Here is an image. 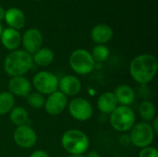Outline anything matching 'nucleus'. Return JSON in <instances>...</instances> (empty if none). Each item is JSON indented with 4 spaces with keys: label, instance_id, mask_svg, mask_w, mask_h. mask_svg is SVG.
I'll return each mask as SVG.
<instances>
[{
    "label": "nucleus",
    "instance_id": "nucleus-1",
    "mask_svg": "<svg viewBox=\"0 0 158 157\" xmlns=\"http://www.w3.org/2000/svg\"><path fill=\"white\" fill-rule=\"evenodd\" d=\"M157 59L150 54L137 56L131 60L130 65V73L132 79L140 84H146L152 81L157 73Z\"/></svg>",
    "mask_w": 158,
    "mask_h": 157
},
{
    "label": "nucleus",
    "instance_id": "nucleus-2",
    "mask_svg": "<svg viewBox=\"0 0 158 157\" xmlns=\"http://www.w3.org/2000/svg\"><path fill=\"white\" fill-rule=\"evenodd\" d=\"M33 66L32 56L24 50H14L9 53L4 62L6 73L11 77L23 76L28 73Z\"/></svg>",
    "mask_w": 158,
    "mask_h": 157
},
{
    "label": "nucleus",
    "instance_id": "nucleus-3",
    "mask_svg": "<svg viewBox=\"0 0 158 157\" xmlns=\"http://www.w3.org/2000/svg\"><path fill=\"white\" fill-rule=\"evenodd\" d=\"M62 147L70 155H83L87 152L90 146V141L88 136L80 130H69L61 138Z\"/></svg>",
    "mask_w": 158,
    "mask_h": 157
},
{
    "label": "nucleus",
    "instance_id": "nucleus-4",
    "mask_svg": "<svg viewBox=\"0 0 158 157\" xmlns=\"http://www.w3.org/2000/svg\"><path fill=\"white\" fill-rule=\"evenodd\" d=\"M109 122L111 127L119 132H126L131 130L136 122L135 114L130 106L118 105L111 114Z\"/></svg>",
    "mask_w": 158,
    "mask_h": 157
},
{
    "label": "nucleus",
    "instance_id": "nucleus-5",
    "mask_svg": "<svg viewBox=\"0 0 158 157\" xmlns=\"http://www.w3.org/2000/svg\"><path fill=\"white\" fill-rule=\"evenodd\" d=\"M69 66L78 75H88L95 67L91 53L85 49H77L73 51L69 56Z\"/></svg>",
    "mask_w": 158,
    "mask_h": 157
},
{
    "label": "nucleus",
    "instance_id": "nucleus-6",
    "mask_svg": "<svg viewBox=\"0 0 158 157\" xmlns=\"http://www.w3.org/2000/svg\"><path fill=\"white\" fill-rule=\"evenodd\" d=\"M156 133L154 132L150 123L147 122H139L135 123L134 126L131 130L130 140L131 143L138 147V148H144L147 146H151L152 143L154 142Z\"/></svg>",
    "mask_w": 158,
    "mask_h": 157
},
{
    "label": "nucleus",
    "instance_id": "nucleus-7",
    "mask_svg": "<svg viewBox=\"0 0 158 157\" xmlns=\"http://www.w3.org/2000/svg\"><path fill=\"white\" fill-rule=\"evenodd\" d=\"M58 78L52 72L49 71H39L32 79V85L35 90L44 95H49L58 89Z\"/></svg>",
    "mask_w": 158,
    "mask_h": 157
},
{
    "label": "nucleus",
    "instance_id": "nucleus-8",
    "mask_svg": "<svg viewBox=\"0 0 158 157\" xmlns=\"http://www.w3.org/2000/svg\"><path fill=\"white\" fill-rule=\"evenodd\" d=\"M68 105L70 116L78 121H87L93 116V105L88 100L82 97L72 99Z\"/></svg>",
    "mask_w": 158,
    "mask_h": 157
},
{
    "label": "nucleus",
    "instance_id": "nucleus-9",
    "mask_svg": "<svg viewBox=\"0 0 158 157\" xmlns=\"http://www.w3.org/2000/svg\"><path fill=\"white\" fill-rule=\"evenodd\" d=\"M13 140L19 147L29 149L35 145L37 142V134L31 127L28 125H22L15 129Z\"/></svg>",
    "mask_w": 158,
    "mask_h": 157
},
{
    "label": "nucleus",
    "instance_id": "nucleus-10",
    "mask_svg": "<svg viewBox=\"0 0 158 157\" xmlns=\"http://www.w3.org/2000/svg\"><path fill=\"white\" fill-rule=\"evenodd\" d=\"M68 97L58 90L47 96L44 101V109L47 114L51 116H57L61 114L68 106Z\"/></svg>",
    "mask_w": 158,
    "mask_h": 157
},
{
    "label": "nucleus",
    "instance_id": "nucleus-11",
    "mask_svg": "<svg viewBox=\"0 0 158 157\" xmlns=\"http://www.w3.org/2000/svg\"><path fill=\"white\" fill-rule=\"evenodd\" d=\"M21 43L24 48V51H26L30 55H33L40 48H42V44H43L42 32L35 28L28 29L21 36Z\"/></svg>",
    "mask_w": 158,
    "mask_h": 157
},
{
    "label": "nucleus",
    "instance_id": "nucleus-12",
    "mask_svg": "<svg viewBox=\"0 0 158 157\" xmlns=\"http://www.w3.org/2000/svg\"><path fill=\"white\" fill-rule=\"evenodd\" d=\"M8 92L13 96L26 97L31 93V83L24 76L11 77L7 84Z\"/></svg>",
    "mask_w": 158,
    "mask_h": 157
},
{
    "label": "nucleus",
    "instance_id": "nucleus-13",
    "mask_svg": "<svg viewBox=\"0 0 158 157\" xmlns=\"http://www.w3.org/2000/svg\"><path fill=\"white\" fill-rule=\"evenodd\" d=\"M58 91L68 96H75L81 90V82L73 75H66L58 81Z\"/></svg>",
    "mask_w": 158,
    "mask_h": 157
},
{
    "label": "nucleus",
    "instance_id": "nucleus-14",
    "mask_svg": "<svg viewBox=\"0 0 158 157\" xmlns=\"http://www.w3.org/2000/svg\"><path fill=\"white\" fill-rule=\"evenodd\" d=\"M0 40L3 46L10 51L17 50L18 47L21 44V35L19 31L12 28L4 29Z\"/></svg>",
    "mask_w": 158,
    "mask_h": 157
},
{
    "label": "nucleus",
    "instance_id": "nucleus-15",
    "mask_svg": "<svg viewBox=\"0 0 158 157\" xmlns=\"http://www.w3.org/2000/svg\"><path fill=\"white\" fill-rule=\"evenodd\" d=\"M114 31L107 24H97L91 31V38L97 44H105L113 37Z\"/></svg>",
    "mask_w": 158,
    "mask_h": 157
},
{
    "label": "nucleus",
    "instance_id": "nucleus-16",
    "mask_svg": "<svg viewBox=\"0 0 158 157\" xmlns=\"http://www.w3.org/2000/svg\"><path fill=\"white\" fill-rule=\"evenodd\" d=\"M97 107L103 114L110 115L118 106V103L113 92H106L97 99Z\"/></svg>",
    "mask_w": 158,
    "mask_h": 157
},
{
    "label": "nucleus",
    "instance_id": "nucleus-17",
    "mask_svg": "<svg viewBox=\"0 0 158 157\" xmlns=\"http://www.w3.org/2000/svg\"><path fill=\"white\" fill-rule=\"evenodd\" d=\"M4 19L9 28L15 29L17 31L22 29L25 25V15L19 8L17 7H11L7 9L6 11Z\"/></svg>",
    "mask_w": 158,
    "mask_h": 157
},
{
    "label": "nucleus",
    "instance_id": "nucleus-18",
    "mask_svg": "<svg viewBox=\"0 0 158 157\" xmlns=\"http://www.w3.org/2000/svg\"><path fill=\"white\" fill-rule=\"evenodd\" d=\"M114 94L117 98L118 105L130 106V105H131L135 100L134 90L127 84L118 85L116 88Z\"/></svg>",
    "mask_w": 158,
    "mask_h": 157
},
{
    "label": "nucleus",
    "instance_id": "nucleus-19",
    "mask_svg": "<svg viewBox=\"0 0 158 157\" xmlns=\"http://www.w3.org/2000/svg\"><path fill=\"white\" fill-rule=\"evenodd\" d=\"M31 56H32L33 64L35 63L36 65H38L40 67H47L55 59L54 52L50 48H47V47L40 48Z\"/></svg>",
    "mask_w": 158,
    "mask_h": 157
},
{
    "label": "nucleus",
    "instance_id": "nucleus-20",
    "mask_svg": "<svg viewBox=\"0 0 158 157\" xmlns=\"http://www.w3.org/2000/svg\"><path fill=\"white\" fill-rule=\"evenodd\" d=\"M139 113L143 122L150 123L155 118H156V108L153 102L143 101L139 107Z\"/></svg>",
    "mask_w": 158,
    "mask_h": 157
},
{
    "label": "nucleus",
    "instance_id": "nucleus-21",
    "mask_svg": "<svg viewBox=\"0 0 158 157\" xmlns=\"http://www.w3.org/2000/svg\"><path fill=\"white\" fill-rule=\"evenodd\" d=\"M9 118L11 122L17 127L26 125L29 119L28 111L22 106H14V108L9 112Z\"/></svg>",
    "mask_w": 158,
    "mask_h": 157
},
{
    "label": "nucleus",
    "instance_id": "nucleus-22",
    "mask_svg": "<svg viewBox=\"0 0 158 157\" xmlns=\"http://www.w3.org/2000/svg\"><path fill=\"white\" fill-rule=\"evenodd\" d=\"M15 106V96L9 92L0 93V116L9 114Z\"/></svg>",
    "mask_w": 158,
    "mask_h": 157
},
{
    "label": "nucleus",
    "instance_id": "nucleus-23",
    "mask_svg": "<svg viewBox=\"0 0 158 157\" xmlns=\"http://www.w3.org/2000/svg\"><path fill=\"white\" fill-rule=\"evenodd\" d=\"M93 59L94 60V62H98V63H103L105 61H106L109 57L110 55V51L109 48L105 45V44H97L96 46L94 47L92 53H91Z\"/></svg>",
    "mask_w": 158,
    "mask_h": 157
},
{
    "label": "nucleus",
    "instance_id": "nucleus-24",
    "mask_svg": "<svg viewBox=\"0 0 158 157\" xmlns=\"http://www.w3.org/2000/svg\"><path fill=\"white\" fill-rule=\"evenodd\" d=\"M26 99H27L28 105H29L31 107L34 108V109L42 108V107H44V105L45 98L44 97L43 94L39 93L38 92L30 93L26 96Z\"/></svg>",
    "mask_w": 158,
    "mask_h": 157
},
{
    "label": "nucleus",
    "instance_id": "nucleus-25",
    "mask_svg": "<svg viewBox=\"0 0 158 157\" xmlns=\"http://www.w3.org/2000/svg\"><path fill=\"white\" fill-rule=\"evenodd\" d=\"M139 157H158L157 149L153 146L144 147L140 151Z\"/></svg>",
    "mask_w": 158,
    "mask_h": 157
},
{
    "label": "nucleus",
    "instance_id": "nucleus-26",
    "mask_svg": "<svg viewBox=\"0 0 158 157\" xmlns=\"http://www.w3.org/2000/svg\"><path fill=\"white\" fill-rule=\"evenodd\" d=\"M30 157H50V155L44 152V151H42V150H36V151H33Z\"/></svg>",
    "mask_w": 158,
    "mask_h": 157
},
{
    "label": "nucleus",
    "instance_id": "nucleus-27",
    "mask_svg": "<svg viewBox=\"0 0 158 157\" xmlns=\"http://www.w3.org/2000/svg\"><path fill=\"white\" fill-rule=\"evenodd\" d=\"M151 127H152V129H153V130H154V132L156 134L158 132V118H155L152 121H151Z\"/></svg>",
    "mask_w": 158,
    "mask_h": 157
},
{
    "label": "nucleus",
    "instance_id": "nucleus-28",
    "mask_svg": "<svg viewBox=\"0 0 158 157\" xmlns=\"http://www.w3.org/2000/svg\"><path fill=\"white\" fill-rule=\"evenodd\" d=\"M5 14H6V10L0 6V21H2L5 19Z\"/></svg>",
    "mask_w": 158,
    "mask_h": 157
},
{
    "label": "nucleus",
    "instance_id": "nucleus-29",
    "mask_svg": "<svg viewBox=\"0 0 158 157\" xmlns=\"http://www.w3.org/2000/svg\"><path fill=\"white\" fill-rule=\"evenodd\" d=\"M85 157H101L100 156V155L97 153V152H91L87 156Z\"/></svg>",
    "mask_w": 158,
    "mask_h": 157
},
{
    "label": "nucleus",
    "instance_id": "nucleus-30",
    "mask_svg": "<svg viewBox=\"0 0 158 157\" xmlns=\"http://www.w3.org/2000/svg\"><path fill=\"white\" fill-rule=\"evenodd\" d=\"M69 157H85L83 155H70Z\"/></svg>",
    "mask_w": 158,
    "mask_h": 157
},
{
    "label": "nucleus",
    "instance_id": "nucleus-31",
    "mask_svg": "<svg viewBox=\"0 0 158 157\" xmlns=\"http://www.w3.org/2000/svg\"><path fill=\"white\" fill-rule=\"evenodd\" d=\"M2 31H3V27H2V24H1V22H0V37H1Z\"/></svg>",
    "mask_w": 158,
    "mask_h": 157
},
{
    "label": "nucleus",
    "instance_id": "nucleus-32",
    "mask_svg": "<svg viewBox=\"0 0 158 157\" xmlns=\"http://www.w3.org/2000/svg\"><path fill=\"white\" fill-rule=\"evenodd\" d=\"M34 1H38V0H34Z\"/></svg>",
    "mask_w": 158,
    "mask_h": 157
}]
</instances>
